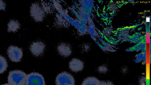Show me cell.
<instances>
[{"label": "cell", "mask_w": 151, "mask_h": 85, "mask_svg": "<svg viewBox=\"0 0 151 85\" xmlns=\"http://www.w3.org/2000/svg\"><path fill=\"white\" fill-rule=\"evenodd\" d=\"M27 75L19 70L10 71L8 76V82L10 85H25Z\"/></svg>", "instance_id": "6da1fadb"}, {"label": "cell", "mask_w": 151, "mask_h": 85, "mask_svg": "<svg viewBox=\"0 0 151 85\" xmlns=\"http://www.w3.org/2000/svg\"><path fill=\"white\" fill-rule=\"evenodd\" d=\"M56 85H75V80L70 74L66 72L58 74L55 79Z\"/></svg>", "instance_id": "7a4b0ae2"}, {"label": "cell", "mask_w": 151, "mask_h": 85, "mask_svg": "<svg viewBox=\"0 0 151 85\" xmlns=\"http://www.w3.org/2000/svg\"><path fill=\"white\" fill-rule=\"evenodd\" d=\"M25 85H45V82L41 74L32 72L27 75Z\"/></svg>", "instance_id": "3957f363"}, {"label": "cell", "mask_w": 151, "mask_h": 85, "mask_svg": "<svg viewBox=\"0 0 151 85\" xmlns=\"http://www.w3.org/2000/svg\"><path fill=\"white\" fill-rule=\"evenodd\" d=\"M30 15L36 22L42 21L45 17L44 10L37 3L32 4L30 9Z\"/></svg>", "instance_id": "277c9868"}, {"label": "cell", "mask_w": 151, "mask_h": 85, "mask_svg": "<svg viewBox=\"0 0 151 85\" xmlns=\"http://www.w3.org/2000/svg\"><path fill=\"white\" fill-rule=\"evenodd\" d=\"M7 53L10 60L14 62L20 61L23 56L22 49L13 45H11L8 48Z\"/></svg>", "instance_id": "5b68a950"}, {"label": "cell", "mask_w": 151, "mask_h": 85, "mask_svg": "<svg viewBox=\"0 0 151 85\" xmlns=\"http://www.w3.org/2000/svg\"><path fill=\"white\" fill-rule=\"evenodd\" d=\"M45 48V45L44 43L40 41H37L31 45L30 50L34 55L38 57L43 54Z\"/></svg>", "instance_id": "8992f818"}, {"label": "cell", "mask_w": 151, "mask_h": 85, "mask_svg": "<svg viewBox=\"0 0 151 85\" xmlns=\"http://www.w3.org/2000/svg\"><path fill=\"white\" fill-rule=\"evenodd\" d=\"M57 50L60 55L64 57L69 56L72 53L70 45L65 42L59 44L57 46Z\"/></svg>", "instance_id": "52a82bcc"}, {"label": "cell", "mask_w": 151, "mask_h": 85, "mask_svg": "<svg viewBox=\"0 0 151 85\" xmlns=\"http://www.w3.org/2000/svg\"><path fill=\"white\" fill-rule=\"evenodd\" d=\"M70 69L73 71L78 72L82 71L83 68V63L79 59L74 58L69 62Z\"/></svg>", "instance_id": "ba28073f"}, {"label": "cell", "mask_w": 151, "mask_h": 85, "mask_svg": "<svg viewBox=\"0 0 151 85\" xmlns=\"http://www.w3.org/2000/svg\"><path fill=\"white\" fill-rule=\"evenodd\" d=\"M100 81L97 78L90 77L85 79L81 85H100Z\"/></svg>", "instance_id": "9c48e42d"}, {"label": "cell", "mask_w": 151, "mask_h": 85, "mask_svg": "<svg viewBox=\"0 0 151 85\" xmlns=\"http://www.w3.org/2000/svg\"><path fill=\"white\" fill-rule=\"evenodd\" d=\"M8 32L12 31L15 32L17 31V29L19 28L20 24L17 21L12 20L9 22L8 24Z\"/></svg>", "instance_id": "30bf717a"}, {"label": "cell", "mask_w": 151, "mask_h": 85, "mask_svg": "<svg viewBox=\"0 0 151 85\" xmlns=\"http://www.w3.org/2000/svg\"><path fill=\"white\" fill-rule=\"evenodd\" d=\"M8 67L7 61L3 56L0 55V74L3 73Z\"/></svg>", "instance_id": "8fae6325"}, {"label": "cell", "mask_w": 151, "mask_h": 85, "mask_svg": "<svg viewBox=\"0 0 151 85\" xmlns=\"http://www.w3.org/2000/svg\"><path fill=\"white\" fill-rule=\"evenodd\" d=\"M98 71L99 73H106L108 71V69L106 66H102L99 67Z\"/></svg>", "instance_id": "7c38bea8"}, {"label": "cell", "mask_w": 151, "mask_h": 85, "mask_svg": "<svg viewBox=\"0 0 151 85\" xmlns=\"http://www.w3.org/2000/svg\"><path fill=\"white\" fill-rule=\"evenodd\" d=\"M139 85H145V77L144 76H142L140 78L139 80Z\"/></svg>", "instance_id": "4fadbf2b"}, {"label": "cell", "mask_w": 151, "mask_h": 85, "mask_svg": "<svg viewBox=\"0 0 151 85\" xmlns=\"http://www.w3.org/2000/svg\"><path fill=\"white\" fill-rule=\"evenodd\" d=\"M100 85H114L113 83L109 81H100Z\"/></svg>", "instance_id": "5bb4252c"}, {"label": "cell", "mask_w": 151, "mask_h": 85, "mask_svg": "<svg viewBox=\"0 0 151 85\" xmlns=\"http://www.w3.org/2000/svg\"><path fill=\"white\" fill-rule=\"evenodd\" d=\"M6 5L5 3L2 0H0V10L5 9Z\"/></svg>", "instance_id": "9a60e30c"}, {"label": "cell", "mask_w": 151, "mask_h": 85, "mask_svg": "<svg viewBox=\"0 0 151 85\" xmlns=\"http://www.w3.org/2000/svg\"><path fill=\"white\" fill-rule=\"evenodd\" d=\"M122 71L123 73H126L127 72V69L124 68L122 69Z\"/></svg>", "instance_id": "2e32d148"}, {"label": "cell", "mask_w": 151, "mask_h": 85, "mask_svg": "<svg viewBox=\"0 0 151 85\" xmlns=\"http://www.w3.org/2000/svg\"><path fill=\"white\" fill-rule=\"evenodd\" d=\"M1 85H10L9 84V83H6L4 84H2Z\"/></svg>", "instance_id": "e0dca14e"}]
</instances>
